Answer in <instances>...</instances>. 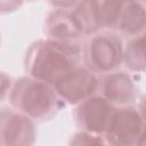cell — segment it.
I'll list each match as a JSON object with an SVG mask.
<instances>
[{
    "instance_id": "1",
    "label": "cell",
    "mask_w": 146,
    "mask_h": 146,
    "mask_svg": "<svg viewBox=\"0 0 146 146\" xmlns=\"http://www.w3.org/2000/svg\"><path fill=\"white\" fill-rule=\"evenodd\" d=\"M81 52L75 42L40 40L33 43L26 54V70L31 76L54 83L75 66Z\"/></svg>"
},
{
    "instance_id": "2",
    "label": "cell",
    "mask_w": 146,
    "mask_h": 146,
    "mask_svg": "<svg viewBox=\"0 0 146 146\" xmlns=\"http://www.w3.org/2000/svg\"><path fill=\"white\" fill-rule=\"evenodd\" d=\"M8 98L16 111L39 120L54 113L58 95L52 83L30 75L14 83Z\"/></svg>"
},
{
    "instance_id": "3",
    "label": "cell",
    "mask_w": 146,
    "mask_h": 146,
    "mask_svg": "<svg viewBox=\"0 0 146 146\" xmlns=\"http://www.w3.org/2000/svg\"><path fill=\"white\" fill-rule=\"evenodd\" d=\"M123 50L119 35L104 31L91 34L82 50L83 59L88 68L95 73H110L123 63Z\"/></svg>"
},
{
    "instance_id": "4",
    "label": "cell",
    "mask_w": 146,
    "mask_h": 146,
    "mask_svg": "<svg viewBox=\"0 0 146 146\" xmlns=\"http://www.w3.org/2000/svg\"><path fill=\"white\" fill-rule=\"evenodd\" d=\"M145 132L146 123L139 111L122 106L114 111L104 138L107 144L136 145L141 144Z\"/></svg>"
},
{
    "instance_id": "5",
    "label": "cell",
    "mask_w": 146,
    "mask_h": 146,
    "mask_svg": "<svg viewBox=\"0 0 146 146\" xmlns=\"http://www.w3.org/2000/svg\"><path fill=\"white\" fill-rule=\"evenodd\" d=\"M94 71L88 67L74 66L54 83V88L59 98L70 104H80L84 99L95 95L100 82Z\"/></svg>"
},
{
    "instance_id": "6",
    "label": "cell",
    "mask_w": 146,
    "mask_h": 146,
    "mask_svg": "<svg viewBox=\"0 0 146 146\" xmlns=\"http://www.w3.org/2000/svg\"><path fill=\"white\" fill-rule=\"evenodd\" d=\"M114 111L113 104L103 95H92L79 104L76 122L84 131L96 135H105Z\"/></svg>"
},
{
    "instance_id": "7",
    "label": "cell",
    "mask_w": 146,
    "mask_h": 146,
    "mask_svg": "<svg viewBox=\"0 0 146 146\" xmlns=\"http://www.w3.org/2000/svg\"><path fill=\"white\" fill-rule=\"evenodd\" d=\"M33 119L16 111L1 113V145H30L34 143Z\"/></svg>"
},
{
    "instance_id": "8",
    "label": "cell",
    "mask_w": 146,
    "mask_h": 146,
    "mask_svg": "<svg viewBox=\"0 0 146 146\" xmlns=\"http://www.w3.org/2000/svg\"><path fill=\"white\" fill-rule=\"evenodd\" d=\"M102 95L113 105L125 106L136 94V86L125 72H110L100 83Z\"/></svg>"
},
{
    "instance_id": "9",
    "label": "cell",
    "mask_w": 146,
    "mask_h": 146,
    "mask_svg": "<svg viewBox=\"0 0 146 146\" xmlns=\"http://www.w3.org/2000/svg\"><path fill=\"white\" fill-rule=\"evenodd\" d=\"M46 31L49 39L65 42H76L84 35L78 27L70 9H55L47 17Z\"/></svg>"
},
{
    "instance_id": "10",
    "label": "cell",
    "mask_w": 146,
    "mask_h": 146,
    "mask_svg": "<svg viewBox=\"0 0 146 146\" xmlns=\"http://www.w3.org/2000/svg\"><path fill=\"white\" fill-rule=\"evenodd\" d=\"M116 30L122 34L135 38L146 32V6L140 0H129Z\"/></svg>"
},
{
    "instance_id": "11",
    "label": "cell",
    "mask_w": 146,
    "mask_h": 146,
    "mask_svg": "<svg viewBox=\"0 0 146 146\" xmlns=\"http://www.w3.org/2000/svg\"><path fill=\"white\" fill-rule=\"evenodd\" d=\"M71 13L84 35H91L102 29L98 0H80Z\"/></svg>"
},
{
    "instance_id": "12",
    "label": "cell",
    "mask_w": 146,
    "mask_h": 146,
    "mask_svg": "<svg viewBox=\"0 0 146 146\" xmlns=\"http://www.w3.org/2000/svg\"><path fill=\"white\" fill-rule=\"evenodd\" d=\"M123 63L131 72L146 71V32L132 38L124 46Z\"/></svg>"
},
{
    "instance_id": "13",
    "label": "cell",
    "mask_w": 146,
    "mask_h": 146,
    "mask_svg": "<svg viewBox=\"0 0 146 146\" xmlns=\"http://www.w3.org/2000/svg\"><path fill=\"white\" fill-rule=\"evenodd\" d=\"M129 0H98L102 27L116 29Z\"/></svg>"
},
{
    "instance_id": "14",
    "label": "cell",
    "mask_w": 146,
    "mask_h": 146,
    "mask_svg": "<svg viewBox=\"0 0 146 146\" xmlns=\"http://www.w3.org/2000/svg\"><path fill=\"white\" fill-rule=\"evenodd\" d=\"M100 135H96V133H91L88 131H80L76 135H74V137H72L71 144H75V145H89V144H107L105 138L102 139Z\"/></svg>"
},
{
    "instance_id": "15",
    "label": "cell",
    "mask_w": 146,
    "mask_h": 146,
    "mask_svg": "<svg viewBox=\"0 0 146 146\" xmlns=\"http://www.w3.org/2000/svg\"><path fill=\"white\" fill-rule=\"evenodd\" d=\"M80 0H50L51 5L57 9H70L73 8Z\"/></svg>"
},
{
    "instance_id": "16",
    "label": "cell",
    "mask_w": 146,
    "mask_h": 146,
    "mask_svg": "<svg viewBox=\"0 0 146 146\" xmlns=\"http://www.w3.org/2000/svg\"><path fill=\"white\" fill-rule=\"evenodd\" d=\"M23 0H1V9L2 13L15 10L17 7L21 6Z\"/></svg>"
},
{
    "instance_id": "17",
    "label": "cell",
    "mask_w": 146,
    "mask_h": 146,
    "mask_svg": "<svg viewBox=\"0 0 146 146\" xmlns=\"http://www.w3.org/2000/svg\"><path fill=\"white\" fill-rule=\"evenodd\" d=\"M140 115L143 116L145 123H146V96H144L140 100V104H139V108H138Z\"/></svg>"
},
{
    "instance_id": "18",
    "label": "cell",
    "mask_w": 146,
    "mask_h": 146,
    "mask_svg": "<svg viewBox=\"0 0 146 146\" xmlns=\"http://www.w3.org/2000/svg\"><path fill=\"white\" fill-rule=\"evenodd\" d=\"M140 1H144V2H146V0H140Z\"/></svg>"
}]
</instances>
